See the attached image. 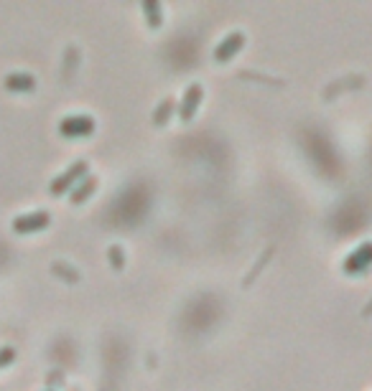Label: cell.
I'll use <instances>...</instances> for the list:
<instances>
[{"mask_svg": "<svg viewBox=\"0 0 372 391\" xmlns=\"http://www.w3.org/2000/svg\"><path fill=\"white\" fill-rule=\"evenodd\" d=\"M240 46H242V34H229L227 38H225V43L217 46L214 54H217V58H227L229 54H235Z\"/></svg>", "mask_w": 372, "mask_h": 391, "instance_id": "8992f818", "label": "cell"}, {"mask_svg": "<svg viewBox=\"0 0 372 391\" xmlns=\"http://www.w3.org/2000/svg\"><path fill=\"white\" fill-rule=\"evenodd\" d=\"M370 262H372V242H364L360 249H355L347 257V262H344V269H347V272H355V269H362V267H367Z\"/></svg>", "mask_w": 372, "mask_h": 391, "instance_id": "277c9868", "label": "cell"}, {"mask_svg": "<svg viewBox=\"0 0 372 391\" xmlns=\"http://www.w3.org/2000/svg\"><path fill=\"white\" fill-rule=\"evenodd\" d=\"M87 173V163L85 160H76L74 166L72 168H67L64 173L61 175H56L54 181H51V191L54 193H61V191H67L69 186H74V183H79V178Z\"/></svg>", "mask_w": 372, "mask_h": 391, "instance_id": "6da1fadb", "label": "cell"}, {"mask_svg": "<svg viewBox=\"0 0 372 391\" xmlns=\"http://www.w3.org/2000/svg\"><path fill=\"white\" fill-rule=\"evenodd\" d=\"M92 191H94V178H92V175H90V178H82V181H79V186L72 191V201H74V203H79V201H85Z\"/></svg>", "mask_w": 372, "mask_h": 391, "instance_id": "ba28073f", "label": "cell"}, {"mask_svg": "<svg viewBox=\"0 0 372 391\" xmlns=\"http://www.w3.org/2000/svg\"><path fill=\"white\" fill-rule=\"evenodd\" d=\"M49 214L46 211H31V214H23V216H16L13 219V232H39L43 226L49 224Z\"/></svg>", "mask_w": 372, "mask_h": 391, "instance_id": "7a4b0ae2", "label": "cell"}, {"mask_svg": "<svg viewBox=\"0 0 372 391\" xmlns=\"http://www.w3.org/2000/svg\"><path fill=\"white\" fill-rule=\"evenodd\" d=\"M6 87L8 89H34V76L31 74H8L6 76Z\"/></svg>", "mask_w": 372, "mask_h": 391, "instance_id": "52a82bcc", "label": "cell"}, {"mask_svg": "<svg viewBox=\"0 0 372 391\" xmlns=\"http://www.w3.org/2000/svg\"><path fill=\"white\" fill-rule=\"evenodd\" d=\"M59 130L64 135H69V137H74V135L92 133L94 122H92V117H87V115H69V117H64V120H61Z\"/></svg>", "mask_w": 372, "mask_h": 391, "instance_id": "3957f363", "label": "cell"}, {"mask_svg": "<svg viewBox=\"0 0 372 391\" xmlns=\"http://www.w3.org/2000/svg\"><path fill=\"white\" fill-rule=\"evenodd\" d=\"M16 358V350L10 348V346H0V366H6Z\"/></svg>", "mask_w": 372, "mask_h": 391, "instance_id": "9c48e42d", "label": "cell"}, {"mask_svg": "<svg viewBox=\"0 0 372 391\" xmlns=\"http://www.w3.org/2000/svg\"><path fill=\"white\" fill-rule=\"evenodd\" d=\"M199 97H202V87L199 84H194V87H189L184 94V107H181V117L184 120H189V117L194 115L196 104H199Z\"/></svg>", "mask_w": 372, "mask_h": 391, "instance_id": "5b68a950", "label": "cell"}, {"mask_svg": "<svg viewBox=\"0 0 372 391\" xmlns=\"http://www.w3.org/2000/svg\"><path fill=\"white\" fill-rule=\"evenodd\" d=\"M171 107H174V100H166V102H163V107L156 112V122H158V125L163 122V117H166V112H169Z\"/></svg>", "mask_w": 372, "mask_h": 391, "instance_id": "30bf717a", "label": "cell"}]
</instances>
